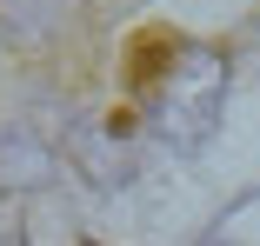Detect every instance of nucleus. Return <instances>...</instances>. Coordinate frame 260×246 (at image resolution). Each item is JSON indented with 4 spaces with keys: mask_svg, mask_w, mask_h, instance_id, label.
<instances>
[{
    "mask_svg": "<svg viewBox=\"0 0 260 246\" xmlns=\"http://www.w3.org/2000/svg\"><path fill=\"white\" fill-rule=\"evenodd\" d=\"M127 87H134V107H140V127L187 153L214 133L220 120V100H227V60L200 40H180V33H147L134 47V67H127Z\"/></svg>",
    "mask_w": 260,
    "mask_h": 246,
    "instance_id": "1",
    "label": "nucleus"
}]
</instances>
